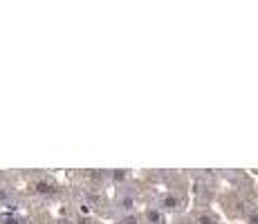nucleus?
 Masks as SVG:
<instances>
[{"label":"nucleus","mask_w":258,"mask_h":224,"mask_svg":"<svg viewBox=\"0 0 258 224\" xmlns=\"http://www.w3.org/2000/svg\"><path fill=\"white\" fill-rule=\"evenodd\" d=\"M200 222H202V224H211V222H213V217H207V215H202V217H200Z\"/></svg>","instance_id":"obj_1"}]
</instances>
